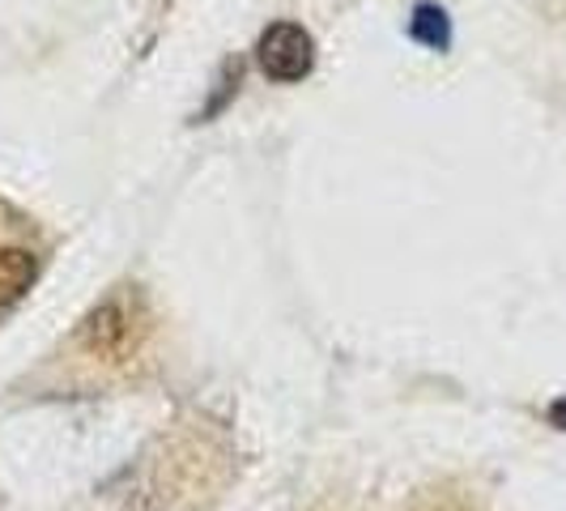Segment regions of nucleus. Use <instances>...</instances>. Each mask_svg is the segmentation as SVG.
I'll return each instance as SVG.
<instances>
[{
  "mask_svg": "<svg viewBox=\"0 0 566 511\" xmlns=\"http://www.w3.org/2000/svg\"><path fill=\"white\" fill-rule=\"evenodd\" d=\"M142 337H145V315L137 307V299H128V294H107L82 320V328H77V345L85 350V358H98V363H124V358H133Z\"/></svg>",
  "mask_w": 566,
  "mask_h": 511,
  "instance_id": "obj_1",
  "label": "nucleus"
},
{
  "mask_svg": "<svg viewBox=\"0 0 566 511\" xmlns=\"http://www.w3.org/2000/svg\"><path fill=\"white\" fill-rule=\"evenodd\" d=\"M255 60L269 82H303L315 69V39L298 22H273L255 43Z\"/></svg>",
  "mask_w": 566,
  "mask_h": 511,
  "instance_id": "obj_2",
  "label": "nucleus"
},
{
  "mask_svg": "<svg viewBox=\"0 0 566 511\" xmlns=\"http://www.w3.org/2000/svg\"><path fill=\"white\" fill-rule=\"evenodd\" d=\"M34 255L27 248H13V243H0V312H9L30 285H34Z\"/></svg>",
  "mask_w": 566,
  "mask_h": 511,
  "instance_id": "obj_3",
  "label": "nucleus"
},
{
  "mask_svg": "<svg viewBox=\"0 0 566 511\" xmlns=\"http://www.w3.org/2000/svg\"><path fill=\"white\" fill-rule=\"evenodd\" d=\"M409 34L430 52H443L452 43V22H448V13L439 4H418L413 18H409Z\"/></svg>",
  "mask_w": 566,
  "mask_h": 511,
  "instance_id": "obj_4",
  "label": "nucleus"
},
{
  "mask_svg": "<svg viewBox=\"0 0 566 511\" xmlns=\"http://www.w3.org/2000/svg\"><path fill=\"white\" fill-rule=\"evenodd\" d=\"M549 423H554V426H563V430H566V397H563V400H554V405H549Z\"/></svg>",
  "mask_w": 566,
  "mask_h": 511,
  "instance_id": "obj_5",
  "label": "nucleus"
}]
</instances>
